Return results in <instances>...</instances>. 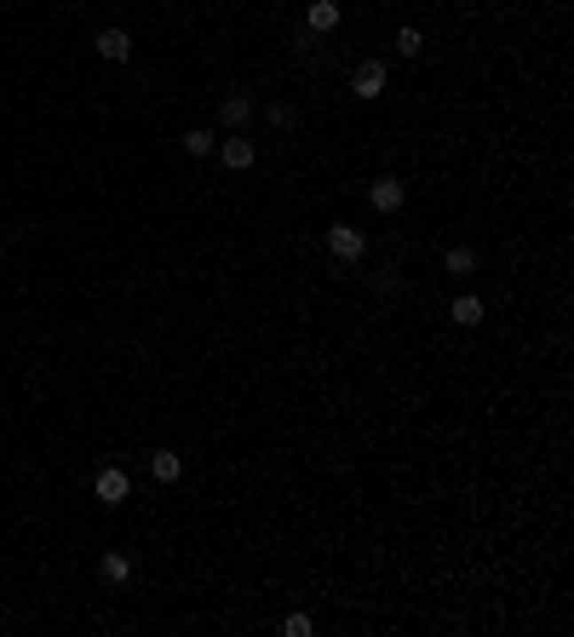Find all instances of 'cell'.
<instances>
[{"mask_svg":"<svg viewBox=\"0 0 574 637\" xmlns=\"http://www.w3.org/2000/svg\"><path fill=\"white\" fill-rule=\"evenodd\" d=\"M362 248H368V241H362V230H357V224H327V253H334V259L357 264V259H362Z\"/></svg>","mask_w":574,"mask_h":637,"instance_id":"6da1fadb","label":"cell"},{"mask_svg":"<svg viewBox=\"0 0 574 637\" xmlns=\"http://www.w3.org/2000/svg\"><path fill=\"white\" fill-rule=\"evenodd\" d=\"M92 494H98V499H104V506H121V499H127V494H132V476H127V471H121V465H104V471H98V476H92Z\"/></svg>","mask_w":574,"mask_h":637,"instance_id":"7a4b0ae2","label":"cell"},{"mask_svg":"<svg viewBox=\"0 0 574 637\" xmlns=\"http://www.w3.org/2000/svg\"><path fill=\"white\" fill-rule=\"evenodd\" d=\"M350 92H357L362 104H373V98H385V64H380V58H368V64H357V75H350Z\"/></svg>","mask_w":574,"mask_h":637,"instance_id":"3957f363","label":"cell"},{"mask_svg":"<svg viewBox=\"0 0 574 637\" xmlns=\"http://www.w3.org/2000/svg\"><path fill=\"white\" fill-rule=\"evenodd\" d=\"M402 195H408V190H402V178H397V173H380V178L368 184L373 213H402Z\"/></svg>","mask_w":574,"mask_h":637,"instance_id":"277c9868","label":"cell"},{"mask_svg":"<svg viewBox=\"0 0 574 637\" xmlns=\"http://www.w3.org/2000/svg\"><path fill=\"white\" fill-rule=\"evenodd\" d=\"M92 52L109 58V64H127V58H132V35H127V29H104V35L92 41Z\"/></svg>","mask_w":574,"mask_h":637,"instance_id":"5b68a950","label":"cell"},{"mask_svg":"<svg viewBox=\"0 0 574 637\" xmlns=\"http://www.w3.org/2000/svg\"><path fill=\"white\" fill-rule=\"evenodd\" d=\"M218 155H224V167H230V173H248V167L259 161L253 138H224V144H218Z\"/></svg>","mask_w":574,"mask_h":637,"instance_id":"8992f818","label":"cell"},{"mask_svg":"<svg viewBox=\"0 0 574 637\" xmlns=\"http://www.w3.org/2000/svg\"><path fill=\"white\" fill-rule=\"evenodd\" d=\"M218 121H224V127H248V121H253V98L248 92H230L224 104H218Z\"/></svg>","mask_w":574,"mask_h":637,"instance_id":"52a82bcc","label":"cell"},{"mask_svg":"<svg viewBox=\"0 0 574 637\" xmlns=\"http://www.w3.org/2000/svg\"><path fill=\"white\" fill-rule=\"evenodd\" d=\"M304 23H311V35H334L339 29V6H334V0H311Z\"/></svg>","mask_w":574,"mask_h":637,"instance_id":"ba28073f","label":"cell"},{"mask_svg":"<svg viewBox=\"0 0 574 637\" xmlns=\"http://www.w3.org/2000/svg\"><path fill=\"white\" fill-rule=\"evenodd\" d=\"M150 476L155 483H178V476H185V460H178L173 448H155L150 454Z\"/></svg>","mask_w":574,"mask_h":637,"instance_id":"9c48e42d","label":"cell"},{"mask_svg":"<svg viewBox=\"0 0 574 637\" xmlns=\"http://www.w3.org/2000/svg\"><path fill=\"white\" fill-rule=\"evenodd\" d=\"M98 574H104L109 586H127V580H132V557H127V551H104V562H98Z\"/></svg>","mask_w":574,"mask_h":637,"instance_id":"30bf717a","label":"cell"},{"mask_svg":"<svg viewBox=\"0 0 574 637\" xmlns=\"http://www.w3.org/2000/svg\"><path fill=\"white\" fill-rule=\"evenodd\" d=\"M448 316H454V327H477L483 322V299L477 293H460V299L448 304Z\"/></svg>","mask_w":574,"mask_h":637,"instance_id":"8fae6325","label":"cell"},{"mask_svg":"<svg viewBox=\"0 0 574 637\" xmlns=\"http://www.w3.org/2000/svg\"><path fill=\"white\" fill-rule=\"evenodd\" d=\"M443 271L448 276H471V271H477V253H471V248H448L443 253Z\"/></svg>","mask_w":574,"mask_h":637,"instance_id":"7c38bea8","label":"cell"},{"mask_svg":"<svg viewBox=\"0 0 574 637\" xmlns=\"http://www.w3.org/2000/svg\"><path fill=\"white\" fill-rule=\"evenodd\" d=\"M178 144H185L190 155H213V150H218V138H213V132H207V127H190V132H185V138H178Z\"/></svg>","mask_w":574,"mask_h":637,"instance_id":"4fadbf2b","label":"cell"},{"mask_svg":"<svg viewBox=\"0 0 574 637\" xmlns=\"http://www.w3.org/2000/svg\"><path fill=\"white\" fill-rule=\"evenodd\" d=\"M397 52H402V58H420V52H425V35H420V29H402V35H397Z\"/></svg>","mask_w":574,"mask_h":637,"instance_id":"5bb4252c","label":"cell"},{"mask_svg":"<svg viewBox=\"0 0 574 637\" xmlns=\"http://www.w3.org/2000/svg\"><path fill=\"white\" fill-rule=\"evenodd\" d=\"M264 121H271L276 132H293V109L287 104H271V109H264Z\"/></svg>","mask_w":574,"mask_h":637,"instance_id":"9a60e30c","label":"cell"},{"mask_svg":"<svg viewBox=\"0 0 574 637\" xmlns=\"http://www.w3.org/2000/svg\"><path fill=\"white\" fill-rule=\"evenodd\" d=\"M282 632H287V637H311V632H316V620H311V615H287V620H282Z\"/></svg>","mask_w":574,"mask_h":637,"instance_id":"2e32d148","label":"cell"},{"mask_svg":"<svg viewBox=\"0 0 574 637\" xmlns=\"http://www.w3.org/2000/svg\"><path fill=\"white\" fill-rule=\"evenodd\" d=\"M0 253H6V236H0Z\"/></svg>","mask_w":574,"mask_h":637,"instance_id":"e0dca14e","label":"cell"}]
</instances>
